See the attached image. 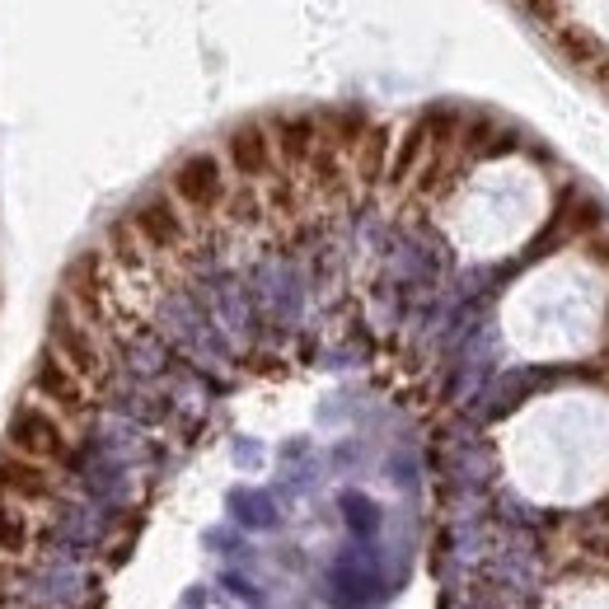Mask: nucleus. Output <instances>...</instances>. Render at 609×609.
<instances>
[{"label":"nucleus","instance_id":"obj_1","mask_svg":"<svg viewBox=\"0 0 609 609\" xmlns=\"http://www.w3.org/2000/svg\"><path fill=\"white\" fill-rule=\"evenodd\" d=\"M52 356H61L90 389L109 385V352L99 343V328H90L67 301H57L52 309Z\"/></svg>","mask_w":609,"mask_h":609},{"label":"nucleus","instance_id":"obj_2","mask_svg":"<svg viewBox=\"0 0 609 609\" xmlns=\"http://www.w3.org/2000/svg\"><path fill=\"white\" fill-rule=\"evenodd\" d=\"M10 455H24L33 465H67L71 459V436H67V417H57L43 404H24L10 423Z\"/></svg>","mask_w":609,"mask_h":609},{"label":"nucleus","instance_id":"obj_3","mask_svg":"<svg viewBox=\"0 0 609 609\" xmlns=\"http://www.w3.org/2000/svg\"><path fill=\"white\" fill-rule=\"evenodd\" d=\"M170 193L174 202L183 206V212H193V216H206V212H216V206L225 202V170H221V160L216 155H187L174 179H170Z\"/></svg>","mask_w":609,"mask_h":609},{"label":"nucleus","instance_id":"obj_4","mask_svg":"<svg viewBox=\"0 0 609 609\" xmlns=\"http://www.w3.org/2000/svg\"><path fill=\"white\" fill-rule=\"evenodd\" d=\"M132 235L141 240L145 254H179L187 244V221H183V206L174 197H151L132 212Z\"/></svg>","mask_w":609,"mask_h":609},{"label":"nucleus","instance_id":"obj_5","mask_svg":"<svg viewBox=\"0 0 609 609\" xmlns=\"http://www.w3.org/2000/svg\"><path fill=\"white\" fill-rule=\"evenodd\" d=\"M33 394L43 398V408H52L57 417H85L90 413V385L80 380V375L61 362V356H43L33 371Z\"/></svg>","mask_w":609,"mask_h":609},{"label":"nucleus","instance_id":"obj_6","mask_svg":"<svg viewBox=\"0 0 609 609\" xmlns=\"http://www.w3.org/2000/svg\"><path fill=\"white\" fill-rule=\"evenodd\" d=\"M57 493V474L48 465H33L24 455H0V501L10 507H43Z\"/></svg>","mask_w":609,"mask_h":609},{"label":"nucleus","instance_id":"obj_7","mask_svg":"<svg viewBox=\"0 0 609 609\" xmlns=\"http://www.w3.org/2000/svg\"><path fill=\"white\" fill-rule=\"evenodd\" d=\"M230 170H235L244 183H258L277 170V136H267L263 122H244V128L225 141Z\"/></svg>","mask_w":609,"mask_h":609},{"label":"nucleus","instance_id":"obj_8","mask_svg":"<svg viewBox=\"0 0 609 609\" xmlns=\"http://www.w3.org/2000/svg\"><path fill=\"white\" fill-rule=\"evenodd\" d=\"M33 544V530L19 507H10V501H0V558H24Z\"/></svg>","mask_w":609,"mask_h":609},{"label":"nucleus","instance_id":"obj_9","mask_svg":"<svg viewBox=\"0 0 609 609\" xmlns=\"http://www.w3.org/2000/svg\"><path fill=\"white\" fill-rule=\"evenodd\" d=\"M6 591H10V567L0 562V600H6Z\"/></svg>","mask_w":609,"mask_h":609}]
</instances>
